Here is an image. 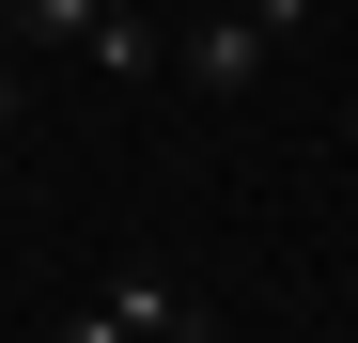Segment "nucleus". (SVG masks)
Instances as JSON below:
<instances>
[{
	"mask_svg": "<svg viewBox=\"0 0 358 343\" xmlns=\"http://www.w3.org/2000/svg\"><path fill=\"white\" fill-rule=\"evenodd\" d=\"M280 31H296V0H234V16H187V31H171V63H187L203 94H250Z\"/></svg>",
	"mask_w": 358,
	"mask_h": 343,
	"instance_id": "nucleus-1",
	"label": "nucleus"
},
{
	"mask_svg": "<svg viewBox=\"0 0 358 343\" xmlns=\"http://www.w3.org/2000/svg\"><path fill=\"white\" fill-rule=\"evenodd\" d=\"M156 63H171L156 16H109V31H94V78H156Z\"/></svg>",
	"mask_w": 358,
	"mask_h": 343,
	"instance_id": "nucleus-2",
	"label": "nucleus"
},
{
	"mask_svg": "<svg viewBox=\"0 0 358 343\" xmlns=\"http://www.w3.org/2000/svg\"><path fill=\"white\" fill-rule=\"evenodd\" d=\"M63 343H125V312H109V297H94V312H78V328H63Z\"/></svg>",
	"mask_w": 358,
	"mask_h": 343,
	"instance_id": "nucleus-3",
	"label": "nucleus"
},
{
	"mask_svg": "<svg viewBox=\"0 0 358 343\" xmlns=\"http://www.w3.org/2000/svg\"><path fill=\"white\" fill-rule=\"evenodd\" d=\"M16 109H31V78H16V47H0V125H16Z\"/></svg>",
	"mask_w": 358,
	"mask_h": 343,
	"instance_id": "nucleus-4",
	"label": "nucleus"
},
{
	"mask_svg": "<svg viewBox=\"0 0 358 343\" xmlns=\"http://www.w3.org/2000/svg\"><path fill=\"white\" fill-rule=\"evenodd\" d=\"M0 47H16V0H0Z\"/></svg>",
	"mask_w": 358,
	"mask_h": 343,
	"instance_id": "nucleus-5",
	"label": "nucleus"
}]
</instances>
